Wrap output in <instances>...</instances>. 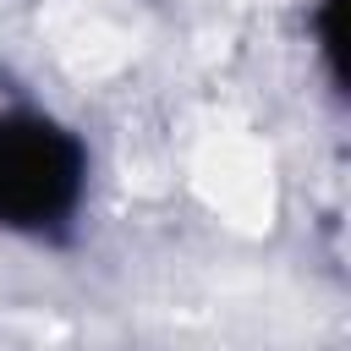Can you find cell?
I'll return each instance as SVG.
<instances>
[{
  "label": "cell",
  "instance_id": "cell-1",
  "mask_svg": "<svg viewBox=\"0 0 351 351\" xmlns=\"http://www.w3.org/2000/svg\"><path fill=\"white\" fill-rule=\"evenodd\" d=\"M88 143L55 110L11 93L0 99V230L66 247L88 203Z\"/></svg>",
  "mask_w": 351,
  "mask_h": 351
}]
</instances>
